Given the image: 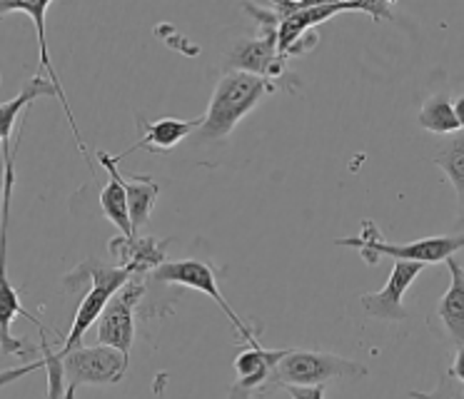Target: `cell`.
Segmentation results:
<instances>
[{"label": "cell", "instance_id": "1", "mask_svg": "<svg viewBox=\"0 0 464 399\" xmlns=\"http://www.w3.org/2000/svg\"><path fill=\"white\" fill-rule=\"evenodd\" d=\"M23 135V122L18 130V138L13 142H3V188H0V345L3 349L15 359H35L38 347L28 337H15L13 335V322L18 317L31 319L35 327L41 329V335H48V329L33 312L23 307L21 292L13 287L8 277V225H11V205H13V188H15V150L18 140Z\"/></svg>", "mask_w": 464, "mask_h": 399}, {"label": "cell", "instance_id": "2", "mask_svg": "<svg viewBox=\"0 0 464 399\" xmlns=\"http://www.w3.org/2000/svg\"><path fill=\"white\" fill-rule=\"evenodd\" d=\"M267 8L273 10L277 20H280V25H277V53L283 58L290 55V50L300 43L303 35L313 33L320 23L333 20L334 15H343V13H364V15H372L377 23L394 20V8L387 0H327V3L275 0Z\"/></svg>", "mask_w": 464, "mask_h": 399}, {"label": "cell", "instance_id": "3", "mask_svg": "<svg viewBox=\"0 0 464 399\" xmlns=\"http://www.w3.org/2000/svg\"><path fill=\"white\" fill-rule=\"evenodd\" d=\"M275 85L267 80L257 78V75H247V73H237L230 70L218 80V88L212 92L208 112L200 118V128H198V138L200 140H220L227 138L235 125L253 112L265 92H273Z\"/></svg>", "mask_w": 464, "mask_h": 399}, {"label": "cell", "instance_id": "4", "mask_svg": "<svg viewBox=\"0 0 464 399\" xmlns=\"http://www.w3.org/2000/svg\"><path fill=\"white\" fill-rule=\"evenodd\" d=\"M334 245L337 248H354L362 255L364 265H377L380 258L437 265V262H447L450 258H454V252L464 249V232L412 239V242H390V239H384V235L372 219H362V232L357 238H340L334 239Z\"/></svg>", "mask_w": 464, "mask_h": 399}, {"label": "cell", "instance_id": "5", "mask_svg": "<svg viewBox=\"0 0 464 399\" xmlns=\"http://www.w3.org/2000/svg\"><path fill=\"white\" fill-rule=\"evenodd\" d=\"M257 23H260V38L237 40L230 53V68L247 75L267 80L270 85L287 78V58L277 53V25L280 20L267 5H243Z\"/></svg>", "mask_w": 464, "mask_h": 399}, {"label": "cell", "instance_id": "6", "mask_svg": "<svg viewBox=\"0 0 464 399\" xmlns=\"http://www.w3.org/2000/svg\"><path fill=\"white\" fill-rule=\"evenodd\" d=\"M277 387H327L330 382L340 379L367 377V367L354 359L340 357L333 352L317 349H287L285 357L277 362Z\"/></svg>", "mask_w": 464, "mask_h": 399}, {"label": "cell", "instance_id": "7", "mask_svg": "<svg viewBox=\"0 0 464 399\" xmlns=\"http://www.w3.org/2000/svg\"><path fill=\"white\" fill-rule=\"evenodd\" d=\"M58 359H61L63 382H65V399H72L78 389L88 384H115L128 375V367H130V359L105 345H98V347L81 345Z\"/></svg>", "mask_w": 464, "mask_h": 399}, {"label": "cell", "instance_id": "8", "mask_svg": "<svg viewBox=\"0 0 464 399\" xmlns=\"http://www.w3.org/2000/svg\"><path fill=\"white\" fill-rule=\"evenodd\" d=\"M152 279H158L162 285H178V287L195 289V292H202L218 305V307L225 312V317L230 319L232 327L237 329V335L247 342V345H257L260 342V329H253L247 322H245L232 305L222 295L220 285H218V275L210 265H205L200 259H175V262H165L160 268L155 269L150 275Z\"/></svg>", "mask_w": 464, "mask_h": 399}, {"label": "cell", "instance_id": "9", "mask_svg": "<svg viewBox=\"0 0 464 399\" xmlns=\"http://www.w3.org/2000/svg\"><path fill=\"white\" fill-rule=\"evenodd\" d=\"M148 289V277L132 275L122 285L111 302L105 305L98 317V345L112 347L130 359L132 342H135V309L140 305L142 295Z\"/></svg>", "mask_w": 464, "mask_h": 399}, {"label": "cell", "instance_id": "10", "mask_svg": "<svg viewBox=\"0 0 464 399\" xmlns=\"http://www.w3.org/2000/svg\"><path fill=\"white\" fill-rule=\"evenodd\" d=\"M287 349H265L263 342L247 345L235 357V382L227 399H257L270 387H277V362L285 357Z\"/></svg>", "mask_w": 464, "mask_h": 399}, {"label": "cell", "instance_id": "11", "mask_svg": "<svg viewBox=\"0 0 464 399\" xmlns=\"http://www.w3.org/2000/svg\"><path fill=\"white\" fill-rule=\"evenodd\" d=\"M424 269V265L420 262H402L397 259L392 265V272L384 282L382 289L377 292H364L360 302L367 315H372L377 319H384V322H402L407 319V309L402 305V297L407 289L412 287V282L420 277V272Z\"/></svg>", "mask_w": 464, "mask_h": 399}, {"label": "cell", "instance_id": "12", "mask_svg": "<svg viewBox=\"0 0 464 399\" xmlns=\"http://www.w3.org/2000/svg\"><path fill=\"white\" fill-rule=\"evenodd\" d=\"M51 8V3L48 0H41V3H15V0H0V18L5 15V13H25L28 18L33 20V25H35V35H38V45H41V68L48 70V75H51V83L55 92H58V100H61L63 110H65V118L71 122L72 128V135H75V142H78V148L85 158L91 160L88 155V150H85V142H82V135L78 125H75V118H72V110L68 105V95H65V90H63V83H61V75H58V70L53 65L51 55H48V38H45V13ZM92 162V160H91Z\"/></svg>", "mask_w": 464, "mask_h": 399}, {"label": "cell", "instance_id": "13", "mask_svg": "<svg viewBox=\"0 0 464 399\" xmlns=\"http://www.w3.org/2000/svg\"><path fill=\"white\" fill-rule=\"evenodd\" d=\"M111 255L118 259V268H125L130 275H142L150 277L155 269L168 262L165 249H168V239L162 238H112Z\"/></svg>", "mask_w": 464, "mask_h": 399}, {"label": "cell", "instance_id": "14", "mask_svg": "<svg viewBox=\"0 0 464 399\" xmlns=\"http://www.w3.org/2000/svg\"><path fill=\"white\" fill-rule=\"evenodd\" d=\"M450 269V287L440 299L434 319L444 332V337L452 345L462 347L464 345V268L454 258L447 259Z\"/></svg>", "mask_w": 464, "mask_h": 399}, {"label": "cell", "instance_id": "15", "mask_svg": "<svg viewBox=\"0 0 464 399\" xmlns=\"http://www.w3.org/2000/svg\"><path fill=\"white\" fill-rule=\"evenodd\" d=\"M142 138L128 148L121 155H115V160L121 162L122 158H128L135 150H148V152H168L175 145H180L182 140L198 132L200 128V118L198 120H180V118H160L152 122H140Z\"/></svg>", "mask_w": 464, "mask_h": 399}, {"label": "cell", "instance_id": "16", "mask_svg": "<svg viewBox=\"0 0 464 399\" xmlns=\"http://www.w3.org/2000/svg\"><path fill=\"white\" fill-rule=\"evenodd\" d=\"M98 160H101L102 168L108 170V185L101 190L102 215L121 229L122 238H135L130 225V212H128V195H125L121 170H118V160L108 155V152H102V150L98 152Z\"/></svg>", "mask_w": 464, "mask_h": 399}, {"label": "cell", "instance_id": "17", "mask_svg": "<svg viewBox=\"0 0 464 399\" xmlns=\"http://www.w3.org/2000/svg\"><path fill=\"white\" fill-rule=\"evenodd\" d=\"M38 98H58V92L53 88L51 80H45L43 75H33L31 80H25L23 90L13 100L0 102V140L3 142H11L13 138V125L18 122L23 112L28 110L33 100ZM0 142V145H3Z\"/></svg>", "mask_w": 464, "mask_h": 399}, {"label": "cell", "instance_id": "18", "mask_svg": "<svg viewBox=\"0 0 464 399\" xmlns=\"http://www.w3.org/2000/svg\"><path fill=\"white\" fill-rule=\"evenodd\" d=\"M121 180L122 188H125V195H128V212H130L132 232L138 235L148 225V219H150L155 200L160 195V185L152 182L150 178H145V175H130V178L121 175Z\"/></svg>", "mask_w": 464, "mask_h": 399}, {"label": "cell", "instance_id": "19", "mask_svg": "<svg viewBox=\"0 0 464 399\" xmlns=\"http://www.w3.org/2000/svg\"><path fill=\"white\" fill-rule=\"evenodd\" d=\"M434 165L447 175L457 198H459V205H464V130L454 132L452 140L444 148L437 150Z\"/></svg>", "mask_w": 464, "mask_h": 399}, {"label": "cell", "instance_id": "20", "mask_svg": "<svg viewBox=\"0 0 464 399\" xmlns=\"http://www.w3.org/2000/svg\"><path fill=\"white\" fill-rule=\"evenodd\" d=\"M420 125L434 135H454L462 130L454 115L452 100L447 95H432L430 100H424L422 110H420Z\"/></svg>", "mask_w": 464, "mask_h": 399}, {"label": "cell", "instance_id": "21", "mask_svg": "<svg viewBox=\"0 0 464 399\" xmlns=\"http://www.w3.org/2000/svg\"><path fill=\"white\" fill-rule=\"evenodd\" d=\"M412 399H464V384L457 382L450 375L440 379V384L432 392H410Z\"/></svg>", "mask_w": 464, "mask_h": 399}, {"label": "cell", "instance_id": "22", "mask_svg": "<svg viewBox=\"0 0 464 399\" xmlns=\"http://www.w3.org/2000/svg\"><path fill=\"white\" fill-rule=\"evenodd\" d=\"M283 389L293 399H324V387H293V384H285Z\"/></svg>", "mask_w": 464, "mask_h": 399}, {"label": "cell", "instance_id": "23", "mask_svg": "<svg viewBox=\"0 0 464 399\" xmlns=\"http://www.w3.org/2000/svg\"><path fill=\"white\" fill-rule=\"evenodd\" d=\"M447 375L464 384V345L462 347H457V355H454L452 367H450V372H447Z\"/></svg>", "mask_w": 464, "mask_h": 399}, {"label": "cell", "instance_id": "24", "mask_svg": "<svg viewBox=\"0 0 464 399\" xmlns=\"http://www.w3.org/2000/svg\"><path fill=\"white\" fill-rule=\"evenodd\" d=\"M452 108H454V115H457V122H459V128L464 130V95H459V98L454 100Z\"/></svg>", "mask_w": 464, "mask_h": 399}, {"label": "cell", "instance_id": "25", "mask_svg": "<svg viewBox=\"0 0 464 399\" xmlns=\"http://www.w3.org/2000/svg\"><path fill=\"white\" fill-rule=\"evenodd\" d=\"M11 355H8V352L3 349V345H0V365H5V362H11Z\"/></svg>", "mask_w": 464, "mask_h": 399}, {"label": "cell", "instance_id": "26", "mask_svg": "<svg viewBox=\"0 0 464 399\" xmlns=\"http://www.w3.org/2000/svg\"><path fill=\"white\" fill-rule=\"evenodd\" d=\"M457 229H462V232H464V205H462V212H459V222H457Z\"/></svg>", "mask_w": 464, "mask_h": 399}]
</instances>
